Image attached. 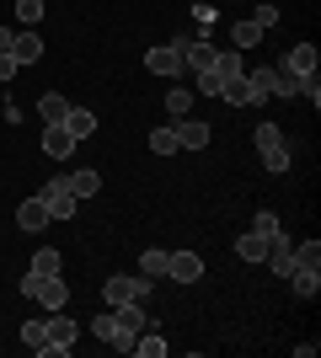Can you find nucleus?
Returning <instances> with one entry per match:
<instances>
[{
	"instance_id": "obj_1",
	"label": "nucleus",
	"mask_w": 321,
	"mask_h": 358,
	"mask_svg": "<svg viewBox=\"0 0 321 358\" xmlns=\"http://www.w3.org/2000/svg\"><path fill=\"white\" fill-rule=\"evenodd\" d=\"M252 145H257L268 177H284V171H290V139H284L278 123H257V129H252Z\"/></svg>"
},
{
	"instance_id": "obj_2",
	"label": "nucleus",
	"mask_w": 321,
	"mask_h": 358,
	"mask_svg": "<svg viewBox=\"0 0 321 358\" xmlns=\"http://www.w3.org/2000/svg\"><path fill=\"white\" fill-rule=\"evenodd\" d=\"M22 294L38 299L43 310H64V305H70V284H64V273H48V278H38V273H22Z\"/></svg>"
},
{
	"instance_id": "obj_3",
	"label": "nucleus",
	"mask_w": 321,
	"mask_h": 358,
	"mask_svg": "<svg viewBox=\"0 0 321 358\" xmlns=\"http://www.w3.org/2000/svg\"><path fill=\"white\" fill-rule=\"evenodd\" d=\"M80 337V321L64 310H48V337H43V358H64Z\"/></svg>"
},
{
	"instance_id": "obj_4",
	"label": "nucleus",
	"mask_w": 321,
	"mask_h": 358,
	"mask_svg": "<svg viewBox=\"0 0 321 358\" xmlns=\"http://www.w3.org/2000/svg\"><path fill=\"white\" fill-rule=\"evenodd\" d=\"M102 299H107V310H113V305H129V299H150V278H139V273H113L102 284Z\"/></svg>"
},
{
	"instance_id": "obj_5",
	"label": "nucleus",
	"mask_w": 321,
	"mask_h": 358,
	"mask_svg": "<svg viewBox=\"0 0 321 358\" xmlns=\"http://www.w3.org/2000/svg\"><path fill=\"white\" fill-rule=\"evenodd\" d=\"M38 198L48 203V220H76V203H80V198L70 193V182H64V177H54Z\"/></svg>"
},
{
	"instance_id": "obj_6",
	"label": "nucleus",
	"mask_w": 321,
	"mask_h": 358,
	"mask_svg": "<svg viewBox=\"0 0 321 358\" xmlns=\"http://www.w3.org/2000/svg\"><path fill=\"white\" fill-rule=\"evenodd\" d=\"M92 337H97V343H107L113 353H134V343L118 331V315H113V310H97L92 315Z\"/></svg>"
},
{
	"instance_id": "obj_7",
	"label": "nucleus",
	"mask_w": 321,
	"mask_h": 358,
	"mask_svg": "<svg viewBox=\"0 0 321 358\" xmlns=\"http://www.w3.org/2000/svg\"><path fill=\"white\" fill-rule=\"evenodd\" d=\"M145 70H150V75H161V80L183 75V48H177V43H155L150 54H145Z\"/></svg>"
},
{
	"instance_id": "obj_8",
	"label": "nucleus",
	"mask_w": 321,
	"mask_h": 358,
	"mask_svg": "<svg viewBox=\"0 0 321 358\" xmlns=\"http://www.w3.org/2000/svg\"><path fill=\"white\" fill-rule=\"evenodd\" d=\"M38 145H43V155H54V161H70V155H76V145H80V139L70 134L64 123H43V139H38Z\"/></svg>"
},
{
	"instance_id": "obj_9",
	"label": "nucleus",
	"mask_w": 321,
	"mask_h": 358,
	"mask_svg": "<svg viewBox=\"0 0 321 358\" xmlns=\"http://www.w3.org/2000/svg\"><path fill=\"white\" fill-rule=\"evenodd\" d=\"M166 278L171 284H199L204 278V257L199 252H171L166 257Z\"/></svg>"
},
{
	"instance_id": "obj_10",
	"label": "nucleus",
	"mask_w": 321,
	"mask_h": 358,
	"mask_svg": "<svg viewBox=\"0 0 321 358\" xmlns=\"http://www.w3.org/2000/svg\"><path fill=\"white\" fill-rule=\"evenodd\" d=\"M177 48H183V64H187L193 75H199V70H214V59H220V48H214L209 38H187V43H177Z\"/></svg>"
},
{
	"instance_id": "obj_11",
	"label": "nucleus",
	"mask_w": 321,
	"mask_h": 358,
	"mask_svg": "<svg viewBox=\"0 0 321 358\" xmlns=\"http://www.w3.org/2000/svg\"><path fill=\"white\" fill-rule=\"evenodd\" d=\"M209 139H214V123H204V118H177V145H183V150H209Z\"/></svg>"
},
{
	"instance_id": "obj_12",
	"label": "nucleus",
	"mask_w": 321,
	"mask_h": 358,
	"mask_svg": "<svg viewBox=\"0 0 321 358\" xmlns=\"http://www.w3.org/2000/svg\"><path fill=\"white\" fill-rule=\"evenodd\" d=\"M11 59L22 64V70L43 59V38H38V27H22V32H16V38H11Z\"/></svg>"
},
{
	"instance_id": "obj_13",
	"label": "nucleus",
	"mask_w": 321,
	"mask_h": 358,
	"mask_svg": "<svg viewBox=\"0 0 321 358\" xmlns=\"http://www.w3.org/2000/svg\"><path fill=\"white\" fill-rule=\"evenodd\" d=\"M316 64H321L316 43H294L290 54H284V70H290V75H300V80H306V75H316Z\"/></svg>"
},
{
	"instance_id": "obj_14",
	"label": "nucleus",
	"mask_w": 321,
	"mask_h": 358,
	"mask_svg": "<svg viewBox=\"0 0 321 358\" xmlns=\"http://www.w3.org/2000/svg\"><path fill=\"white\" fill-rule=\"evenodd\" d=\"M113 315H118V331L129 337V343H134L139 331L150 327V321H145V305H139V299H129V305H113Z\"/></svg>"
},
{
	"instance_id": "obj_15",
	"label": "nucleus",
	"mask_w": 321,
	"mask_h": 358,
	"mask_svg": "<svg viewBox=\"0 0 321 358\" xmlns=\"http://www.w3.org/2000/svg\"><path fill=\"white\" fill-rule=\"evenodd\" d=\"M64 182H70V193H76V198H97V193H102V171H97V166L64 171Z\"/></svg>"
},
{
	"instance_id": "obj_16",
	"label": "nucleus",
	"mask_w": 321,
	"mask_h": 358,
	"mask_svg": "<svg viewBox=\"0 0 321 358\" xmlns=\"http://www.w3.org/2000/svg\"><path fill=\"white\" fill-rule=\"evenodd\" d=\"M246 91H252V107H262L273 96V64H262V70H246Z\"/></svg>"
},
{
	"instance_id": "obj_17",
	"label": "nucleus",
	"mask_w": 321,
	"mask_h": 358,
	"mask_svg": "<svg viewBox=\"0 0 321 358\" xmlns=\"http://www.w3.org/2000/svg\"><path fill=\"white\" fill-rule=\"evenodd\" d=\"M262 38H268V32H262L257 22H252V16H246V22H236V27H230V48H236V54H246V48H257Z\"/></svg>"
},
{
	"instance_id": "obj_18",
	"label": "nucleus",
	"mask_w": 321,
	"mask_h": 358,
	"mask_svg": "<svg viewBox=\"0 0 321 358\" xmlns=\"http://www.w3.org/2000/svg\"><path fill=\"white\" fill-rule=\"evenodd\" d=\"M236 257H241V262H268V236H257V230L236 236Z\"/></svg>"
},
{
	"instance_id": "obj_19",
	"label": "nucleus",
	"mask_w": 321,
	"mask_h": 358,
	"mask_svg": "<svg viewBox=\"0 0 321 358\" xmlns=\"http://www.w3.org/2000/svg\"><path fill=\"white\" fill-rule=\"evenodd\" d=\"M290 284H294V299H316L321 294V268H294Z\"/></svg>"
},
{
	"instance_id": "obj_20",
	"label": "nucleus",
	"mask_w": 321,
	"mask_h": 358,
	"mask_svg": "<svg viewBox=\"0 0 321 358\" xmlns=\"http://www.w3.org/2000/svg\"><path fill=\"white\" fill-rule=\"evenodd\" d=\"M16 224H22V230H43L48 224V203L43 198H27V203L16 209Z\"/></svg>"
},
{
	"instance_id": "obj_21",
	"label": "nucleus",
	"mask_w": 321,
	"mask_h": 358,
	"mask_svg": "<svg viewBox=\"0 0 321 358\" xmlns=\"http://www.w3.org/2000/svg\"><path fill=\"white\" fill-rule=\"evenodd\" d=\"M27 273H38V278H48V273H64V252H54V246H43V252H32Z\"/></svg>"
},
{
	"instance_id": "obj_22",
	"label": "nucleus",
	"mask_w": 321,
	"mask_h": 358,
	"mask_svg": "<svg viewBox=\"0 0 321 358\" xmlns=\"http://www.w3.org/2000/svg\"><path fill=\"white\" fill-rule=\"evenodd\" d=\"M166 257L171 252H161V246H150V252H139V278H166Z\"/></svg>"
},
{
	"instance_id": "obj_23",
	"label": "nucleus",
	"mask_w": 321,
	"mask_h": 358,
	"mask_svg": "<svg viewBox=\"0 0 321 358\" xmlns=\"http://www.w3.org/2000/svg\"><path fill=\"white\" fill-rule=\"evenodd\" d=\"M38 113H43V123H64L70 118V102H64L59 91H43V96H38Z\"/></svg>"
},
{
	"instance_id": "obj_24",
	"label": "nucleus",
	"mask_w": 321,
	"mask_h": 358,
	"mask_svg": "<svg viewBox=\"0 0 321 358\" xmlns=\"http://www.w3.org/2000/svg\"><path fill=\"white\" fill-rule=\"evenodd\" d=\"M64 129L76 139H92L97 134V113H86V107H70V118H64Z\"/></svg>"
},
{
	"instance_id": "obj_25",
	"label": "nucleus",
	"mask_w": 321,
	"mask_h": 358,
	"mask_svg": "<svg viewBox=\"0 0 321 358\" xmlns=\"http://www.w3.org/2000/svg\"><path fill=\"white\" fill-rule=\"evenodd\" d=\"M134 353H139V358H166V337L145 327V331H139V337H134Z\"/></svg>"
},
{
	"instance_id": "obj_26",
	"label": "nucleus",
	"mask_w": 321,
	"mask_h": 358,
	"mask_svg": "<svg viewBox=\"0 0 321 358\" xmlns=\"http://www.w3.org/2000/svg\"><path fill=\"white\" fill-rule=\"evenodd\" d=\"M166 113L171 118H187V113H193V86H171L166 91Z\"/></svg>"
},
{
	"instance_id": "obj_27",
	"label": "nucleus",
	"mask_w": 321,
	"mask_h": 358,
	"mask_svg": "<svg viewBox=\"0 0 321 358\" xmlns=\"http://www.w3.org/2000/svg\"><path fill=\"white\" fill-rule=\"evenodd\" d=\"M294 252V268H321V241L311 236V241H300V246H290Z\"/></svg>"
},
{
	"instance_id": "obj_28",
	"label": "nucleus",
	"mask_w": 321,
	"mask_h": 358,
	"mask_svg": "<svg viewBox=\"0 0 321 358\" xmlns=\"http://www.w3.org/2000/svg\"><path fill=\"white\" fill-rule=\"evenodd\" d=\"M273 96H300V75H290L284 64H273Z\"/></svg>"
},
{
	"instance_id": "obj_29",
	"label": "nucleus",
	"mask_w": 321,
	"mask_h": 358,
	"mask_svg": "<svg viewBox=\"0 0 321 358\" xmlns=\"http://www.w3.org/2000/svg\"><path fill=\"white\" fill-rule=\"evenodd\" d=\"M177 150H183L177 145V129H155L150 134V155H177Z\"/></svg>"
},
{
	"instance_id": "obj_30",
	"label": "nucleus",
	"mask_w": 321,
	"mask_h": 358,
	"mask_svg": "<svg viewBox=\"0 0 321 358\" xmlns=\"http://www.w3.org/2000/svg\"><path fill=\"white\" fill-rule=\"evenodd\" d=\"M43 337H48V321H43V315H38V321H27V327H22V343H27L32 353H43Z\"/></svg>"
},
{
	"instance_id": "obj_31",
	"label": "nucleus",
	"mask_w": 321,
	"mask_h": 358,
	"mask_svg": "<svg viewBox=\"0 0 321 358\" xmlns=\"http://www.w3.org/2000/svg\"><path fill=\"white\" fill-rule=\"evenodd\" d=\"M16 16H22L27 27H38V22H43V0H16Z\"/></svg>"
},
{
	"instance_id": "obj_32",
	"label": "nucleus",
	"mask_w": 321,
	"mask_h": 358,
	"mask_svg": "<svg viewBox=\"0 0 321 358\" xmlns=\"http://www.w3.org/2000/svg\"><path fill=\"white\" fill-rule=\"evenodd\" d=\"M193 80H199L193 91H204V96H220V70H199Z\"/></svg>"
},
{
	"instance_id": "obj_33",
	"label": "nucleus",
	"mask_w": 321,
	"mask_h": 358,
	"mask_svg": "<svg viewBox=\"0 0 321 358\" xmlns=\"http://www.w3.org/2000/svg\"><path fill=\"white\" fill-rule=\"evenodd\" d=\"M252 230H257V236H278L284 224H278V214H268V209H262L257 220H252Z\"/></svg>"
},
{
	"instance_id": "obj_34",
	"label": "nucleus",
	"mask_w": 321,
	"mask_h": 358,
	"mask_svg": "<svg viewBox=\"0 0 321 358\" xmlns=\"http://www.w3.org/2000/svg\"><path fill=\"white\" fill-rule=\"evenodd\" d=\"M252 22H257V27L268 32V27H273V22H278V6H268V0H262L257 11H252Z\"/></svg>"
},
{
	"instance_id": "obj_35",
	"label": "nucleus",
	"mask_w": 321,
	"mask_h": 358,
	"mask_svg": "<svg viewBox=\"0 0 321 358\" xmlns=\"http://www.w3.org/2000/svg\"><path fill=\"white\" fill-rule=\"evenodd\" d=\"M16 70H22V64H16L11 54H0V80H16Z\"/></svg>"
},
{
	"instance_id": "obj_36",
	"label": "nucleus",
	"mask_w": 321,
	"mask_h": 358,
	"mask_svg": "<svg viewBox=\"0 0 321 358\" xmlns=\"http://www.w3.org/2000/svg\"><path fill=\"white\" fill-rule=\"evenodd\" d=\"M11 38H16L11 27H0V54H11Z\"/></svg>"
}]
</instances>
